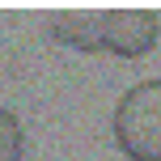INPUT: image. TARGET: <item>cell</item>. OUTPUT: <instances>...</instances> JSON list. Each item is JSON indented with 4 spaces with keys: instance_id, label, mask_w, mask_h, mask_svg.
<instances>
[{
    "instance_id": "obj_1",
    "label": "cell",
    "mask_w": 161,
    "mask_h": 161,
    "mask_svg": "<svg viewBox=\"0 0 161 161\" xmlns=\"http://www.w3.org/2000/svg\"><path fill=\"white\" fill-rule=\"evenodd\" d=\"M114 144L131 161H161V80H140L119 97Z\"/></svg>"
},
{
    "instance_id": "obj_4",
    "label": "cell",
    "mask_w": 161,
    "mask_h": 161,
    "mask_svg": "<svg viewBox=\"0 0 161 161\" xmlns=\"http://www.w3.org/2000/svg\"><path fill=\"white\" fill-rule=\"evenodd\" d=\"M0 161H21V123L13 110H0Z\"/></svg>"
},
{
    "instance_id": "obj_3",
    "label": "cell",
    "mask_w": 161,
    "mask_h": 161,
    "mask_svg": "<svg viewBox=\"0 0 161 161\" xmlns=\"http://www.w3.org/2000/svg\"><path fill=\"white\" fill-rule=\"evenodd\" d=\"M51 38L76 51H106L102 38V13H55L51 17Z\"/></svg>"
},
{
    "instance_id": "obj_2",
    "label": "cell",
    "mask_w": 161,
    "mask_h": 161,
    "mask_svg": "<svg viewBox=\"0 0 161 161\" xmlns=\"http://www.w3.org/2000/svg\"><path fill=\"white\" fill-rule=\"evenodd\" d=\"M157 30H161V21L148 8H114V13H102L106 51H114V55H123V59H136V55H144V51H153Z\"/></svg>"
}]
</instances>
